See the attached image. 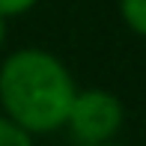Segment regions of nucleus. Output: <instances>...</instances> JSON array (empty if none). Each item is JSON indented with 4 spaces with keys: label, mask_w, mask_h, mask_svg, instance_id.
Returning <instances> with one entry per match:
<instances>
[{
    "label": "nucleus",
    "mask_w": 146,
    "mask_h": 146,
    "mask_svg": "<svg viewBox=\"0 0 146 146\" xmlns=\"http://www.w3.org/2000/svg\"><path fill=\"white\" fill-rule=\"evenodd\" d=\"M39 0H0V15L3 18H15V15H24L36 6Z\"/></svg>",
    "instance_id": "obj_5"
},
{
    "label": "nucleus",
    "mask_w": 146,
    "mask_h": 146,
    "mask_svg": "<svg viewBox=\"0 0 146 146\" xmlns=\"http://www.w3.org/2000/svg\"><path fill=\"white\" fill-rule=\"evenodd\" d=\"M78 96L66 63L45 48L12 51L0 63V108L27 134H51L63 128Z\"/></svg>",
    "instance_id": "obj_1"
},
{
    "label": "nucleus",
    "mask_w": 146,
    "mask_h": 146,
    "mask_svg": "<svg viewBox=\"0 0 146 146\" xmlns=\"http://www.w3.org/2000/svg\"><path fill=\"white\" fill-rule=\"evenodd\" d=\"M119 15L131 33L146 36V0H119Z\"/></svg>",
    "instance_id": "obj_3"
},
{
    "label": "nucleus",
    "mask_w": 146,
    "mask_h": 146,
    "mask_svg": "<svg viewBox=\"0 0 146 146\" xmlns=\"http://www.w3.org/2000/svg\"><path fill=\"white\" fill-rule=\"evenodd\" d=\"M0 146H33V137L0 113Z\"/></svg>",
    "instance_id": "obj_4"
},
{
    "label": "nucleus",
    "mask_w": 146,
    "mask_h": 146,
    "mask_svg": "<svg viewBox=\"0 0 146 146\" xmlns=\"http://www.w3.org/2000/svg\"><path fill=\"white\" fill-rule=\"evenodd\" d=\"M6 21H9V18L0 15V48H3V42H6Z\"/></svg>",
    "instance_id": "obj_6"
},
{
    "label": "nucleus",
    "mask_w": 146,
    "mask_h": 146,
    "mask_svg": "<svg viewBox=\"0 0 146 146\" xmlns=\"http://www.w3.org/2000/svg\"><path fill=\"white\" fill-rule=\"evenodd\" d=\"M125 122V108L110 90H78L75 102L69 108L66 125L72 140L81 146H102L116 137V131Z\"/></svg>",
    "instance_id": "obj_2"
},
{
    "label": "nucleus",
    "mask_w": 146,
    "mask_h": 146,
    "mask_svg": "<svg viewBox=\"0 0 146 146\" xmlns=\"http://www.w3.org/2000/svg\"><path fill=\"white\" fill-rule=\"evenodd\" d=\"M102 146H122V143H113V140H110V143H102Z\"/></svg>",
    "instance_id": "obj_7"
}]
</instances>
